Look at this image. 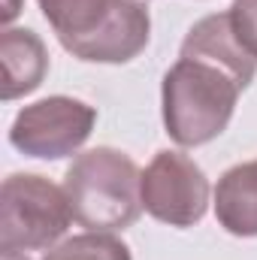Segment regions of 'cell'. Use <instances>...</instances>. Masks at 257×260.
I'll return each mask as SVG.
<instances>
[{
  "mask_svg": "<svg viewBox=\"0 0 257 260\" xmlns=\"http://www.w3.org/2000/svg\"><path fill=\"white\" fill-rule=\"evenodd\" d=\"M0 257L3 260H30L27 254H12V251H0Z\"/></svg>",
  "mask_w": 257,
  "mask_h": 260,
  "instance_id": "13",
  "label": "cell"
},
{
  "mask_svg": "<svg viewBox=\"0 0 257 260\" xmlns=\"http://www.w3.org/2000/svg\"><path fill=\"white\" fill-rule=\"evenodd\" d=\"M40 260H133V254L115 233L88 230V233H79V236L58 242Z\"/></svg>",
  "mask_w": 257,
  "mask_h": 260,
  "instance_id": "10",
  "label": "cell"
},
{
  "mask_svg": "<svg viewBox=\"0 0 257 260\" xmlns=\"http://www.w3.org/2000/svg\"><path fill=\"white\" fill-rule=\"evenodd\" d=\"M179 58H203V61L224 67L239 79L242 88H248L257 76V58L236 37L230 12H212V15L200 18L188 30Z\"/></svg>",
  "mask_w": 257,
  "mask_h": 260,
  "instance_id": "7",
  "label": "cell"
},
{
  "mask_svg": "<svg viewBox=\"0 0 257 260\" xmlns=\"http://www.w3.org/2000/svg\"><path fill=\"white\" fill-rule=\"evenodd\" d=\"M58 43L85 64H127L151 40L142 0H37Z\"/></svg>",
  "mask_w": 257,
  "mask_h": 260,
  "instance_id": "1",
  "label": "cell"
},
{
  "mask_svg": "<svg viewBox=\"0 0 257 260\" xmlns=\"http://www.w3.org/2000/svg\"><path fill=\"white\" fill-rule=\"evenodd\" d=\"M67 191L37 173H12L0 188V251L27 254L58 245L73 224Z\"/></svg>",
  "mask_w": 257,
  "mask_h": 260,
  "instance_id": "4",
  "label": "cell"
},
{
  "mask_svg": "<svg viewBox=\"0 0 257 260\" xmlns=\"http://www.w3.org/2000/svg\"><path fill=\"white\" fill-rule=\"evenodd\" d=\"M236 37L242 40V46L257 58V0H233V6L227 9Z\"/></svg>",
  "mask_w": 257,
  "mask_h": 260,
  "instance_id": "11",
  "label": "cell"
},
{
  "mask_svg": "<svg viewBox=\"0 0 257 260\" xmlns=\"http://www.w3.org/2000/svg\"><path fill=\"white\" fill-rule=\"evenodd\" d=\"M209 179L185 151H157L142 170V209L170 227H194L209 209Z\"/></svg>",
  "mask_w": 257,
  "mask_h": 260,
  "instance_id": "6",
  "label": "cell"
},
{
  "mask_svg": "<svg viewBox=\"0 0 257 260\" xmlns=\"http://www.w3.org/2000/svg\"><path fill=\"white\" fill-rule=\"evenodd\" d=\"M215 218L230 236H257V160L230 167L215 185Z\"/></svg>",
  "mask_w": 257,
  "mask_h": 260,
  "instance_id": "9",
  "label": "cell"
},
{
  "mask_svg": "<svg viewBox=\"0 0 257 260\" xmlns=\"http://www.w3.org/2000/svg\"><path fill=\"white\" fill-rule=\"evenodd\" d=\"M64 191L76 224L100 233H115L130 227L142 215V170L133 157L97 145L70 164Z\"/></svg>",
  "mask_w": 257,
  "mask_h": 260,
  "instance_id": "3",
  "label": "cell"
},
{
  "mask_svg": "<svg viewBox=\"0 0 257 260\" xmlns=\"http://www.w3.org/2000/svg\"><path fill=\"white\" fill-rule=\"evenodd\" d=\"M0 64H3V100L6 103L24 94H34L49 73L46 43L30 27H3Z\"/></svg>",
  "mask_w": 257,
  "mask_h": 260,
  "instance_id": "8",
  "label": "cell"
},
{
  "mask_svg": "<svg viewBox=\"0 0 257 260\" xmlns=\"http://www.w3.org/2000/svg\"><path fill=\"white\" fill-rule=\"evenodd\" d=\"M245 88L224 67L203 58H179L164 73L160 106L164 127L182 148H197L218 139L239 103Z\"/></svg>",
  "mask_w": 257,
  "mask_h": 260,
  "instance_id": "2",
  "label": "cell"
},
{
  "mask_svg": "<svg viewBox=\"0 0 257 260\" xmlns=\"http://www.w3.org/2000/svg\"><path fill=\"white\" fill-rule=\"evenodd\" d=\"M97 124V109L76 97H46L24 106L9 127V142L40 160H61L76 154Z\"/></svg>",
  "mask_w": 257,
  "mask_h": 260,
  "instance_id": "5",
  "label": "cell"
},
{
  "mask_svg": "<svg viewBox=\"0 0 257 260\" xmlns=\"http://www.w3.org/2000/svg\"><path fill=\"white\" fill-rule=\"evenodd\" d=\"M18 12H21V6H18V0H6V6H3V24L9 27V21H12V18H15Z\"/></svg>",
  "mask_w": 257,
  "mask_h": 260,
  "instance_id": "12",
  "label": "cell"
}]
</instances>
